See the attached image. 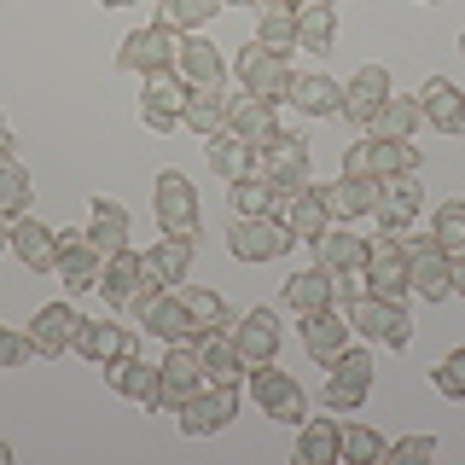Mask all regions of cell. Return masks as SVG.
I'll return each instance as SVG.
<instances>
[{"mask_svg":"<svg viewBox=\"0 0 465 465\" xmlns=\"http://www.w3.org/2000/svg\"><path fill=\"white\" fill-rule=\"evenodd\" d=\"M361 280H367V297H384V302H407L413 297V262H407V244L396 232H384V239L367 244V268H361Z\"/></svg>","mask_w":465,"mask_h":465,"instance_id":"obj_1","label":"cell"},{"mask_svg":"<svg viewBox=\"0 0 465 465\" xmlns=\"http://www.w3.org/2000/svg\"><path fill=\"white\" fill-rule=\"evenodd\" d=\"M343 174H361V181L419 174V145H413V140H378V134H361V140L343 152Z\"/></svg>","mask_w":465,"mask_h":465,"instance_id":"obj_2","label":"cell"},{"mask_svg":"<svg viewBox=\"0 0 465 465\" xmlns=\"http://www.w3.org/2000/svg\"><path fill=\"white\" fill-rule=\"evenodd\" d=\"M174 53H181V29H169L163 18H157V24H140V29L123 35V47H116V70H128V76L174 70Z\"/></svg>","mask_w":465,"mask_h":465,"instance_id":"obj_3","label":"cell"},{"mask_svg":"<svg viewBox=\"0 0 465 465\" xmlns=\"http://www.w3.org/2000/svg\"><path fill=\"white\" fill-rule=\"evenodd\" d=\"M372 349H355L349 343L338 361H326V413H355L367 407L372 396Z\"/></svg>","mask_w":465,"mask_h":465,"instance_id":"obj_4","label":"cell"},{"mask_svg":"<svg viewBox=\"0 0 465 465\" xmlns=\"http://www.w3.org/2000/svg\"><path fill=\"white\" fill-rule=\"evenodd\" d=\"M407 244V262H413V291L419 302H448L454 297V256L430 239V232H396Z\"/></svg>","mask_w":465,"mask_h":465,"instance_id":"obj_5","label":"cell"},{"mask_svg":"<svg viewBox=\"0 0 465 465\" xmlns=\"http://www.w3.org/2000/svg\"><path fill=\"white\" fill-rule=\"evenodd\" d=\"M349 326H355V338H367L378 349H407V343H413V320H407L401 302L367 297V291L349 302Z\"/></svg>","mask_w":465,"mask_h":465,"instance_id":"obj_6","label":"cell"},{"mask_svg":"<svg viewBox=\"0 0 465 465\" xmlns=\"http://www.w3.org/2000/svg\"><path fill=\"white\" fill-rule=\"evenodd\" d=\"M251 396H256L262 413L280 419V425H302V419H309V396H302V384L280 367V361L251 367Z\"/></svg>","mask_w":465,"mask_h":465,"instance_id":"obj_7","label":"cell"},{"mask_svg":"<svg viewBox=\"0 0 465 465\" xmlns=\"http://www.w3.org/2000/svg\"><path fill=\"white\" fill-rule=\"evenodd\" d=\"M291 244H297V232H291L285 222H273V215H239V222L227 227L232 262H251V268H262V262H273V256H285Z\"/></svg>","mask_w":465,"mask_h":465,"instance_id":"obj_8","label":"cell"},{"mask_svg":"<svg viewBox=\"0 0 465 465\" xmlns=\"http://www.w3.org/2000/svg\"><path fill=\"white\" fill-rule=\"evenodd\" d=\"M232 76L244 82V94H262V99H291V82H297V70L285 64L273 47H262V41H251V47L232 53Z\"/></svg>","mask_w":465,"mask_h":465,"instance_id":"obj_9","label":"cell"},{"mask_svg":"<svg viewBox=\"0 0 465 465\" xmlns=\"http://www.w3.org/2000/svg\"><path fill=\"white\" fill-rule=\"evenodd\" d=\"M239 419V384H203L198 396H186L174 407V425L186 436H215Z\"/></svg>","mask_w":465,"mask_h":465,"instance_id":"obj_10","label":"cell"},{"mask_svg":"<svg viewBox=\"0 0 465 465\" xmlns=\"http://www.w3.org/2000/svg\"><path fill=\"white\" fill-rule=\"evenodd\" d=\"M186 87L174 70H152V76H140V123L157 128V134H169V128H181V111H186Z\"/></svg>","mask_w":465,"mask_h":465,"instance_id":"obj_11","label":"cell"},{"mask_svg":"<svg viewBox=\"0 0 465 465\" xmlns=\"http://www.w3.org/2000/svg\"><path fill=\"white\" fill-rule=\"evenodd\" d=\"M53 244H58V262L53 273L64 280V291H94L99 285V256L94 239H87V227H53Z\"/></svg>","mask_w":465,"mask_h":465,"instance_id":"obj_12","label":"cell"},{"mask_svg":"<svg viewBox=\"0 0 465 465\" xmlns=\"http://www.w3.org/2000/svg\"><path fill=\"white\" fill-rule=\"evenodd\" d=\"M227 134L244 140L251 152H268V145L280 140V111H273V99H262V94L227 99Z\"/></svg>","mask_w":465,"mask_h":465,"instance_id":"obj_13","label":"cell"},{"mask_svg":"<svg viewBox=\"0 0 465 465\" xmlns=\"http://www.w3.org/2000/svg\"><path fill=\"white\" fill-rule=\"evenodd\" d=\"M152 210L163 222V232H198V186L181 169H163L152 186Z\"/></svg>","mask_w":465,"mask_h":465,"instance_id":"obj_14","label":"cell"},{"mask_svg":"<svg viewBox=\"0 0 465 465\" xmlns=\"http://www.w3.org/2000/svg\"><path fill=\"white\" fill-rule=\"evenodd\" d=\"M134 320H140V331H152L163 343L193 338V314H186L181 291H145V297H134Z\"/></svg>","mask_w":465,"mask_h":465,"instance_id":"obj_15","label":"cell"},{"mask_svg":"<svg viewBox=\"0 0 465 465\" xmlns=\"http://www.w3.org/2000/svg\"><path fill=\"white\" fill-rule=\"evenodd\" d=\"M145 291H157V285L145 280V262H140L134 244L99 262V297H105L111 309H134V297H145Z\"/></svg>","mask_w":465,"mask_h":465,"instance_id":"obj_16","label":"cell"},{"mask_svg":"<svg viewBox=\"0 0 465 465\" xmlns=\"http://www.w3.org/2000/svg\"><path fill=\"white\" fill-rule=\"evenodd\" d=\"M193 355H198V367H203V384H239V378L251 372V361H244L239 343H232V326L193 331Z\"/></svg>","mask_w":465,"mask_h":465,"instance_id":"obj_17","label":"cell"},{"mask_svg":"<svg viewBox=\"0 0 465 465\" xmlns=\"http://www.w3.org/2000/svg\"><path fill=\"white\" fill-rule=\"evenodd\" d=\"M193 256H198V232H163V244L140 251V262H145V280H152L157 291L181 285L186 273H193Z\"/></svg>","mask_w":465,"mask_h":465,"instance_id":"obj_18","label":"cell"},{"mask_svg":"<svg viewBox=\"0 0 465 465\" xmlns=\"http://www.w3.org/2000/svg\"><path fill=\"white\" fill-rule=\"evenodd\" d=\"M419 203H425V186H419V174H390V181H378L372 215L384 222V232H407V227L419 222Z\"/></svg>","mask_w":465,"mask_h":465,"instance_id":"obj_19","label":"cell"},{"mask_svg":"<svg viewBox=\"0 0 465 465\" xmlns=\"http://www.w3.org/2000/svg\"><path fill=\"white\" fill-rule=\"evenodd\" d=\"M105 384L116 390V396H134L140 407H163V372L152 367V361H140L134 349H128V355H116L111 367H105Z\"/></svg>","mask_w":465,"mask_h":465,"instance_id":"obj_20","label":"cell"},{"mask_svg":"<svg viewBox=\"0 0 465 465\" xmlns=\"http://www.w3.org/2000/svg\"><path fill=\"white\" fill-rule=\"evenodd\" d=\"M273 222H285L291 232H297V239H320V232L331 227V215H326V198H320V186H297V193H280L273 198Z\"/></svg>","mask_w":465,"mask_h":465,"instance_id":"obj_21","label":"cell"},{"mask_svg":"<svg viewBox=\"0 0 465 465\" xmlns=\"http://www.w3.org/2000/svg\"><path fill=\"white\" fill-rule=\"evenodd\" d=\"M309 169H314V163H309V140H302V134H285V128H280V140L262 152V174H268L280 193L309 186Z\"/></svg>","mask_w":465,"mask_h":465,"instance_id":"obj_22","label":"cell"},{"mask_svg":"<svg viewBox=\"0 0 465 465\" xmlns=\"http://www.w3.org/2000/svg\"><path fill=\"white\" fill-rule=\"evenodd\" d=\"M76 326H82V314L70 302H47V309H35V320H29V343H35L41 361H58L64 349H76Z\"/></svg>","mask_w":465,"mask_h":465,"instance_id":"obj_23","label":"cell"},{"mask_svg":"<svg viewBox=\"0 0 465 465\" xmlns=\"http://www.w3.org/2000/svg\"><path fill=\"white\" fill-rule=\"evenodd\" d=\"M419 111H425V123L436 128V134L465 140V94L448 76H430L425 87H419Z\"/></svg>","mask_w":465,"mask_h":465,"instance_id":"obj_24","label":"cell"},{"mask_svg":"<svg viewBox=\"0 0 465 465\" xmlns=\"http://www.w3.org/2000/svg\"><path fill=\"white\" fill-rule=\"evenodd\" d=\"M232 343H239V355L262 367V361H280V314L273 309H244L232 320Z\"/></svg>","mask_w":465,"mask_h":465,"instance_id":"obj_25","label":"cell"},{"mask_svg":"<svg viewBox=\"0 0 465 465\" xmlns=\"http://www.w3.org/2000/svg\"><path fill=\"white\" fill-rule=\"evenodd\" d=\"M157 372H163V413H174L186 396H198V390H203V367H198V355H193V338L169 343V355L157 361Z\"/></svg>","mask_w":465,"mask_h":465,"instance_id":"obj_26","label":"cell"},{"mask_svg":"<svg viewBox=\"0 0 465 465\" xmlns=\"http://www.w3.org/2000/svg\"><path fill=\"white\" fill-rule=\"evenodd\" d=\"M128 349H134V331H128L123 320H82L76 326V355L94 361L99 372H105L116 355H128Z\"/></svg>","mask_w":465,"mask_h":465,"instance_id":"obj_27","label":"cell"},{"mask_svg":"<svg viewBox=\"0 0 465 465\" xmlns=\"http://www.w3.org/2000/svg\"><path fill=\"white\" fill-rule=\"evenodd\" d=\"M174 76H181L186 87H222L227 76V58L215 41H203V35H181V53H174Z\"/></svg>","mask_w":465,"mask_h":465,"instance_id":"obj_28","label":"cell"},{"mask_svg":"<svg viewBox=\"0 0 465 465\" xmlns=\"http://www.w3.org/2000/svg\"><path fill=\"white\" fill-rule=\"evenodd\" d=\"M384 99H390V70L384 64H361L355 76H349V87H343V116L355 128H367Z\"/></svg>","mask_w":465,"mask_h":465,"instance_id":"obj_29","label":"cell"},{"mask_svg":"<svg viewBox=\"0 0 465 465\" xmlns=\"http://www.w3.org/2000/svg\"><path fill=\"white\" fill-rule=\"evenodd\" d=\"M12 256L24 262L29 273H53V262H58V244H53V227L47 222H35V215H12V244H6Z\"/></svg>","mask_w":465,"mask_h":465,"instance_id":"obj_30","label":"cell"},{"mask_svg":"<svg viewBox=\"0 0 465 465\" xmlns=\"http://www.w3.org/2000/svg\"><path fill=\"white\" fill-rule=\"evenodd\" d=\"M349 338H355V326H349V314H338V309H320V314H302V349L326 367V361H338L343 349H349Z\"/></svg>","mask_w":465,"mask_h":465,"instance_id":"obj_31","label":"cell"},{"mask_svg":"<svg viewBox=\"0 0 465 465\" xmlns=\"http://www.w3.org/2000/svg\"><path fill=\"white\" fill-rule=\"evenodd\" d=\"M320 198H326V215H331V222H361V215H372V203H378V181L338 174L331 186H320Z\"/></svg>","mask_w":465,"mask_h":465,"instance_id":"obj_32","label":"cell"},{"mask_svg":"<svg viewBox=\"0 0 465 465\" xmlns=\"http://www.w3.org/2000/svg\"><path fill=\"white\" fill-rule=\"evenodd\" d=\"M256 41L280 58L297 53V0H262L256 6Z\"/></svg>","mask_w":465,"mask_h":465,"instance_id":"obj_33","label":"cell"},{"mask_svg":"<svg viewBox=\"0 0 465 465\" xmlns=\"http://www.w3.org/2000/svg\"><path fill=\"white\" fill-rule=\"evenodd\" d=\"M285 309L291 314H320V309H338V302H331V268H302V273H291L285 280Z\"/></svg>","mask_w":465,"mask_h":465,"instance_id":"obj_34","label":"cell"},{"mask_svg":"<svg viewBox=\"0 0 465 465\" xmlns=\"http://www.w3.org/2000/svg\"><path fill=\"white\" fill-rule=\"evenodd\" d=\"M419 123H425V111H419V99H407V94H390L384 105H378V116L361 134H378V140H413L419 134Z\"/></svg>","mask_w":465,"mask_h":465,"instance_id":"obj_35","label":"cell"},{"mask_svg":"<svg viewBox=\"0 0 465 465\" xmlns=\"http://www.w3.org/2000/svg\"><path fill=\"white\" fill-rule=\"evenodd\" d=\"M338 41V12L331 0H297V47L302 53H331Z\"/></svg>","mask_w":465,"mask_h":465,"instance_id":"obj_36","label":"cell"},{"mask_svg":"<svg viewBox=\"0 0 465 465\" xmlns=\"http://www.w3.org/2000/svg\"><path fill=\"white\" fill-rule=\"evenodd\" d=\"M128 210L116 198H94V222H87V239H94V251L99 256H116V251H128Z\"/></svg>","mask_w":465,"mask_h":465,"instance_id":"obj_37","label":"cell"},{"mask_svg":"<svg viewBox=\"0 0 465 465\" xmlns=\"http://www.w3.org/2000/svg\"><path fill=\"white\" fill-rule=\"evenodd\" d=\"M314 262H320V268H338V273H361V268H367V239H361V232L326 227L314 239Z\"/></svg>","mask_w":465,"mask_h":465,"instance_id":"obj_38","label":"cell"},{"mask_svg":"<svg viewBox=\"0 0 465 465\" xmlns=\"http://www.w3.org/2000/svg\"><path fill=\"white\" fill-rule=\"evenodd\" d=\"M181 123L193 128L198 140H215L227 128V94H222V87H193V94H186Z\"/></svg>","mask_w":465,"mask_h":465,"instance_id":"obj_39","label":"cell"},{"mask_svg":"<svg viewBox=\"0 0 465 465\" xmlns=\"http://www.w3.org/2000/svg\"><path fill=\"white\" fill-rule=\"evenodd\" d=\"M291 105L302 116H343V87L331 76H297L291 82Z\"/></svg>","mask_w":465,"mask_h":465,"instance_id":"obj_40","label":"cell"},{"mask_svg":"<svg viewBox=\"0 0 465 465\" xmlns=\"http://www.w3.org/2000/svg\"><path fill=\"white\" fill-rule=\"evenodd\" d=\"M338 419H302L297 436V465H338Z\"/></svg>","mask_w":465,"mask_h":465,"instance_id":"obj_41","label":"cell"},{"mask_svg":"<svg viewBox=\"0 0 465 465\" xmlns=\"http://www.w3.org/2000/svg\"><path fill=\"white\" fill-rule=\"evenodd\" d=\"M338 454H343V465H384V436L372 425L338 419Z\"/></svg>","mask_w":465,"mask_h":465,"instance_id":"obj_42","label":"cell"},{"mask_svg":"<svg viewBox=\"0 0 465 465\" xmlns=\"http://www.w3.org/2000/svg\"><path fill=\"white\" fill-rule=\"evenodd\" d=\"M227 198H232V215H268L273 198H280V186H273L262 169H251V174H239V181L227 186Z\"/></svg>","mask_w":465,"mask_h":465,"instance_id":"obj_43","label":"cell"},{"mask_svg":"<svg viewBox=\"0 0 465 465\" xmlns=\"http://www.w3.org/2000/svg\"><path fill=\"white\" fill-rule=\"evenodd\" d=\"M210 169L215 174H227V181H239V174H251V169H262V152H251L244 140H232L227 128L210 140Z\"/></svg>","mask_w":465,"mask_h":465,"instance_id":"obj_44","label":"cell"},{"mask_svg":"<svg viewBox=\"0 0 465 465\" xmlns=\"http://www.w3.org/2000/svg\"><path fill=\"white\" fill-rule=\"evenodd\" d=\"M181 302H186V314H193V331H215V326H232V314H227L222 291H210V285H186V291H181Z\"/></svg>","mask_w":465,"mask_h":465,"instance_id":"obj_45","label":"cell"},{"mask_svg":"<svg viewBox=\"0 0 465 465\" xmlns=\"http://www.w3.org/2000/svg\"><path fill=\"white\" fill-rule=\"evenodd\" d=\"M430 239L442 244L454 262H465V198H448L442 210L430 215Z\"/></svg>","mask_w":465,"mask_h":465,"instance_id":"obj_46","label":"cell"},{"mask_svg":"<svg viewBox=\"0 0 465 465\" xmlns=\"http://www.w3.org/2000/svg\"><path fill=\"white\" fill-rule=\"evenodd\" d=\"M29 210V174H24V163L12 152H0V215H24Z\"/></svg>","mask_w":465,"mask_h":465,"instance_id":"obj_47","label":"cell"},{"mask_svg":"<svg viewBox=\"0 0 465 465\" xmlns=\"http://www.w3.org/2000/svg\"><path fill=\"white\" fill-rule=\"evenodd\" d=\"M222 6H227V0H163V24L181 29V35H198Z\"/></svg>","mask_w":465,"mask_h":465,"instance_id":"obj_48","label":"cell"},{"mask_svg":"<svg viewBox=\"0 0 465 465\" xmlns=\"http://www.w3.org/2000/svg\"><path fill=\"white\" fill-rule=\"evenodd\" d=\"M436 460V436H401V442H384V465H425Z\"/></svg>","mask_w":465,"mask_h":465,"instance_id":"obj_49","label":"cell"},{"mask_svg":"<svg viewBox=\"0 0 465 465\" xmlns=\"http://www.w3.org/2000/svg\"><path fill=\"white\" fill-rule=\"evenodd\" d=\"M430 384L442 390L448 401H465V343L454 349V355H442V367L430 372Z\"/></svg>","mask_w":465,"mask_h":465,"instance_id":"obj_50","label":"cell"},{"mask_svg":"<svg viewBox=\"0 0 465 465\" xmlns=\"http://www.w3.org/2000/svg\"><path fill=\"white\" fill-rule=\"evenodd\" d=\"M24 361H35V343L18 326H0V372H18Z\"/></svg>","mask_w":465,"mask_h":465,"instance_id":"obj_51","label":"cell"},{"mask_svg":"<svg viewBox=\"0 0 465 465\" xmlns=\"http://www.w3.org/2000/svg\"><path fill=\"white\" fill-rule=\"evenodd\" d=\"M361 291H367V280H361V273H338V268H331V302H355Z\"/></svg>","mask_w":465,"mask_h":465,"instance_id":"obj_52","label":"cell"},{"mask_svg":"<svg viewBox=\"0 0 465 465\" xmlns=\"http://www.w3.org/2000/svg\"><path fill=\"white\" fill-rule=\"evenodd\" d=\"M454 297H465V262H454Z\"/></svg>","mask_w":465,"mask_h":465,"instance_id":"obj_53","label":"cell"},{"mask_svg":"<svg viewBox=\"0 0 465 465\" xmlns=\"http://www.w3.org/2000/svg\"><path fill=\"white\" fill-rule=\"evenodd\" d=\"M0 152H12V123L0 116Z\"/></svg>","mask_w":465,"mask_h":465,"instance_id":"obj_54","label":"cell"},{"mask_svg":"<svg viewBox=\"0 0 465 465\" xmlns=\"http://www.w3.org/2000/svg\"><path fill=\"white\" fill-rule=\"evenodd\" d=\"M6 244H12V222H6V215H0V251H6Z\"/></svg>","mask_w":465,"mask_h":465,"instance_id":"obj_55","label":"cell"},{"mask_svg":"<svg viewBox=\"0 0 465 465\" xmlns=\"http://www.w3.org/2000/svg\"><path fill=\"white\" fill-rule=\"evenodd\" d=\"M0 465H12V448L6 442H0Z\"/></svg>","mask_w":465,"mask_h":465,"instance_id":"obj_56","label":"cell"},{"mask_svg":"<svg viewBox=\"0 0 465 465\" xmlns=\"http://www.w3.org/2000/svg\"><path fill=\"white\" fill-rule=\"evenodd\" d=\"M99 6H134V0H99Z\"/></svg>","mask_w":465,"mask_h":465,"instance_id":"obj_57","label":"cell"},{"mask_svg":"<svg viewBox=\"0 0 465 465\" xmlns=\"http://www.w3.org/2000/svg\"><path fill=\"white\" fill-rule=\"evenodd\" d=\"M232 6H262V0H232Z\"/></svg>","mask_w":465,"mask_h":465,"instance_id":"obj_58","label":"cell"},{"mask_svg":"<svg viewBox=\"0 0 465 465\" xmlns=\"http://www.w3.org/2000/svg\"><path fill=\"white\" fill-rule=\"evenodd\" d=\"M425 6H442V0H425Z\"/></svg>","mask_w":465,"mask_h":465,"instance_id":"obj_59","label":"cell"},{"mask_svg":"<svg viewBox=\"0 0 465 465\" xmlns=\"http://www.w3.org/2000/svg\"><path fill=\"white\" fill-rule=\"evenodd\" d=\"M460 53H465V35H460Z\"/></svg>","mask_w":465,"mask_h":465,"instance_id":"obj_60","label":"cell"},{"mask_svg":"<svg viewBox=\"0 0 465 465\" xmlns=\"http://www.w3.org/2000/svg\"><path fill=\"white\" fill-rule=\"evenodd\" d=\"M157 6H163V0H157Z\"/></svg>","mask_w":465,"mask_h":465,"instance_id":"obj_61","label":"cell"}]
</instances>
